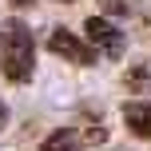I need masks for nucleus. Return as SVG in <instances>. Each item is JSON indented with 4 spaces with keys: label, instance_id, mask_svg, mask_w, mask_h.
I'll return each mask as SVG.
<instances>
[{
    "label": "nucleus",
    "instance_id": "obj_1",
    "mask_svg": "<svg viewBox=\"0 0 151 151\" xmlns=\"http://www.w3.org/2000/svg\"><path fill=\"white\" fill-rule=\"evenodd\" d=\"M0 72L8 83H28L36 76V40L24 20L0 24Z\"/></svg>",
    "mask_w": 151,
    "mask_h": 151
},
{
    "label": "nucleus",
    "instance_id": "obj_4",
    "mask_svg": "<svg viewBox=\"0 0 151 151\" xmlns=\"http://www.w3.org/2000/svg\"><path fill=\"white\" fill-rule=\"evenodd\" d=\"M123 123L135 139H151V99H131L123 107Z\"/></svg>",
    "mask_w": 151,
    "mask_h": 151
},
{
    "label": "nucleus",
    "instance_id": "obj_10",
    "mask_svg": "<svg viewBox=\"0 0 151 151\" xmlns=\"http://www.w3.org/2000/svg\"><path fill=\"white\" fill-rule=\"evenodd\" d=\"M60 4H68V0H60Z\"/></svg>",
    "mask_w": 151,
    "mask_h": 151
},
{
    "label": "nucleus",
    "instance_id": "obj_2",
    "mask_svg": "<svg viewBox=\"0 0 151 151\" xmlns=\"http://www.w3.org/2000/svg\"><path fill=\"white\" fill-rule=\"evenodd\" d=\"M48 52L68 60V64H80V68H91L96 64V44L91 40H80V32H68V28H52L48 32Z\"/></svg>",
    "mask_w": 151,
    "mask_h": 151
},
{
    "label": "nucleus",
    "instance_id": "obj_3",
    "mask_svg": "<svg viewBox=\"0 0 151 151\" xmlns=\"http://www.w3.org/2000/svg\"><path fill=\"white\" fill-rule=\"evenodd\" d=\"M83 36H88L99 52H107V56H119V52H123V36H119V28H115L111 20H104V16H91V20L83 24Z\"/></svg>",
    "mask_w": 151,
    "mask_h": 151
},
{
    "label": "nucleus",
    "instance_id": "obj_7",
    "mask_svg": "<svg viewBox=\"0 0 151 151\" xmlns=\"http://www.w3.org/2000/svg\"><path fill=\"white\" fill-rule=\"evenodd\" d=\"M99 8L111 16H123V12H131V0H99Z\"/></svg>",
    "mask_w": 151,
    "mask_h": 151
},
{
    "label": "nucleus",
    "instance_id": "obj_9",
    "mask_svg": "<svg viewBox=\"0 0 151 151\" xmlns=\"http://www.w3.org/2000/svg\"><path fill=\"white\" fill-rule=\"evenodd\" d=\"M4 123H8V107L0 104V127H4Z\"/></svg>",
    "mask_w": 151,
    "mask_h": 151
},
{
    "label": "nucleus",
    "instance_id": "obj_6",
    "mask_svg": "<svg viewBox=\"0 0 151 151\" xmlns=\"http://www.w3.org/2000/svg\"><path fill=\"white\" fill-rule=\"evenodd\" d=\"M40 151H80V143H76V135H72V131H56V135L48 139Z\"/></svg>",
    "mask_w": 151,
    "mask_h": 151
},
{
    "label": "nucleus",
    "instance_id": "obj_5",
    "mask_svg": "<svg viewBox=\"0 0 151 151\" xmlns=\"http://www.w3.org/2000/svg\"><path fill=\"white\" fill-rule=\"evenodd\" d=\"M123 88H127V91H135V96L151 91V60H139V64H131V68L123 72Z\"/></svg>",
    "mask_w": 151,
    "mask_h": 151
},
{
    "label": "nucleus",
    "instance_id": "obj_8",
    "mask_svg": "<svg viewBox=\"0 0 151 151\" xmlns=\"http://www.w3.org/2000/svg\"><path fill=\"white\" fill-rule=\"evenodd\" d=\"M8 4H12V8H32L36 0H8Z\"/></svg>",
    "mask_w": 151,
    "mask_h": 151
}]
</instances>
